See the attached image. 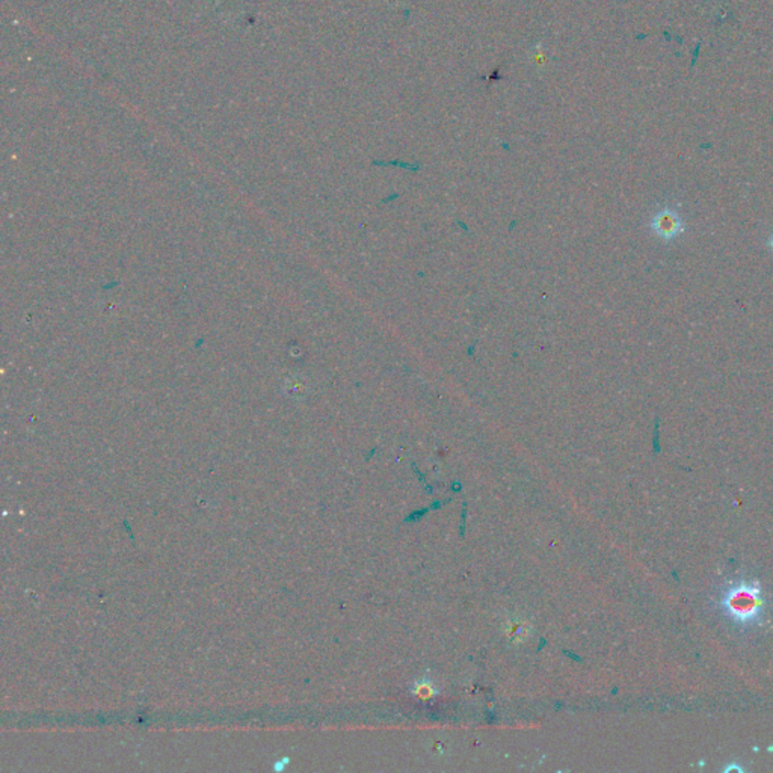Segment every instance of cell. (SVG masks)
<instances>
[{
  "mask_svg": "<svg viewBox=\"0 0 773 773\" xmlns=\"http://www.w3.org/2000/svg\"><path fill=\"white\" fill-rule=\"evenodd\" d=\"M719 607L735 627L749 630L761 627L768 613V598L761 582L737 579L720 591Z\"/></svg>",
  "mask_w": 773,
  "mask_h": 773,
  "instance_id": "cell-1",
  "label": "cell"
},
{
  "mask_svg": "<svg viewBox=\"0 0 773 773\" xmlns=\"http://www.w3.org/2000/svg\"><path fill=\"white\" fill-rule=\"evenodd\" d=\"M501 633L512 645H521L530 639L532 633H534V626L530 624L527 618L512 615L501 624Z\"/></svg>",
  "mask_w": 773,
  "mask_h": 773,
  "instance_id": "cell-2",
  "label": "cell"
},
{
  "mask_svg": "<svg viewBox=\"0 0 773 773\" xmlns=\"http://www.w3.org/2000/svg\"><path fill=\"white\" fill-rule=\"evenodd\" d=\"M435 689L437 687L433 686V682L431 680H420L412 690H414L416 696L422 698V700H429V698H432L435 692H437Z\"/></svg>",
  "mask_w": 773,
  "mask_h": 773,
  "instance_id": "cell-3",
  "label": "cell"
}]
</instances>
